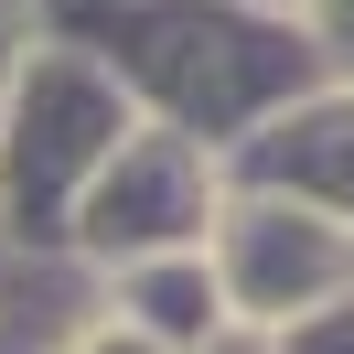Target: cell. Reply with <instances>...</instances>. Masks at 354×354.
I'll use <instances>...</instances> for the list:
<instances>
[{
  "mask_svg": "<svg viewBox=\"0 0 354 354\" xmlns=\"http://www.w3.org/2000/svg\"><path fill=\"white\" fill-rule=\"evenodd\" d=\"M333 44H344V54H354V0H333Z\"/></svg>",
  "mask_w": 354,
  "mask_h": 354,
  "instance_id": "cell-1",
  "label": "cell"
}]
</instances>
